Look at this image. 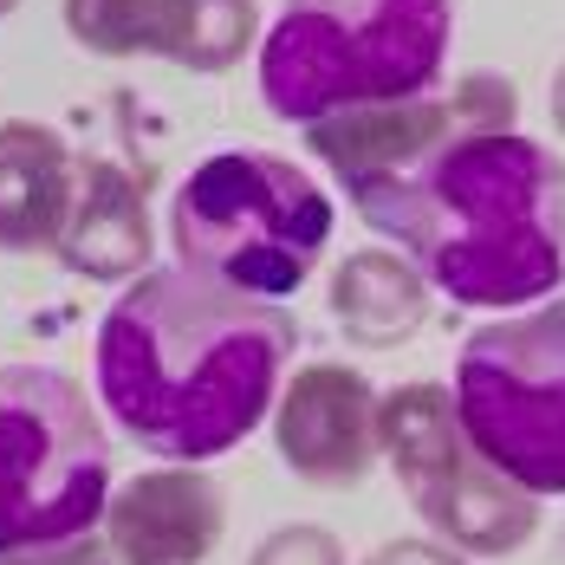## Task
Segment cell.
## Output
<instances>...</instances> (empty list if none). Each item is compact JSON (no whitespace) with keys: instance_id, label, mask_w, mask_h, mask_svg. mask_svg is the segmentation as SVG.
<instances>
[{"instance_id":"cell-1","label":"cell","mask_w":565,"mask_h":565,"mask_svg":"<svg viewBox=\"0 0 565 565\" xmlns=\"http://www.w3.org/2000/svg\"><path fill=\"white\" fill-rule=\"evenodd\" d=\"M292 319L195 267H157L117 292L98 326V396L143 455L215 461L247 443L292 358Z\"/></svg>"},{"instance_id":"cell-2","label":"cell","mask_w":565,"mask_h":565,"mask_svg":"<svg viewBox=\"0 0 565 565\" xmlns=\"http://www.w3.org/2000/svg\"><path fill=\"white\" fill-rule=\"evenodd\" d=\"M344 189L461 306L508 312L565 286V163L520 130H455L409 170Z\"/></svg>"},{"instance_id":"cell-3","label":"cell","mask_w":565,"mask_h":565,"mask_svg":"<svg viewBox=\"0 0 565 565\" xmlns=\"http://www.w3.org/2000/svg\"><path fill=\"white\" fill-rule=\"evenodd\" d=\"M449 0H286L260 46L267 111L319 124L358 105L429 98L449 58Z\"/></svg>"},{"instance_id":"cell-4","label":"cell","mask_w":565,"mask_h":565,"mask_svg":"<svg viewBox=\"0 0 565 565\" xmlns=\"http://www.w3.org/2000/svg\"><path fill=\"white\" fill-rule=\"evenodd\" d=\"M170 241L182 267L254 299H286L312 280L332 241V195L286 157L222 150L175 189Z\"/></svg>"},{"instance_id":"cell-5","label":"cell","mask_w":565,"mask_h":565,"mask_svg":"<svg viewBox=\"0 0 565 565\" xmlns=\"http://www.w3.org/2000/svg\"><path fill=\"white\" fill-rule=\"evenodd\" d=\"M111 501V443L53 364H0V553L85 540Z\"/></svg>"},{"instance_id":"cell-6","label":"cell","mask_w":565,"mask_h":565,"mask_svg":"<svg viewBox=\"0 0 565 565\" xmlns=\"http://www.w3.org/2000/svg\"><path fill=\"white\" fill-rule=\"evenodd\" d=\"M449 403L481 461L526 494H565V299L475 332Z\"/></svg>"},{"instance_id":"cell-7","label":"cell","mask_w":565,"mask_h":565,"mask_svg":"<svg viewBox=\"0 0 565 565\" xmlns=\"http://www.w3.org/2000/svg\"><path fill=\"white\" fill-rule=\"evenodd\" d=\"M377 443L391 455L409 508L423 513L449 546L501 559L540 526V494L508 481L494 461H481L455 423V403L436 384H403L377 403Z\"/></svg>"},{"instance_id":"cell-8","label":"cell","mask_w":565,"mask_h":565,"mask_svg":"<svg viewBox=\"0 0 565 565\" xmlns=\"http://www.w3.org/2000/svg\"><path fill=\"white\" fill-rule=\"evenodd\" d=\"M65 26L85 53H157L189 72H227L254 46V0H65Z\"/></svg>"},{"instance_id":"cell-9","label":"cell","mask_w":565,"mask_h":565,"mask_svg":"<svg viewBox=\"0 0 565 565\" xmlns=\"http://www.w3.org/2000/svg\"><path fill=\"white\" fill-rule=\"evenodd\" d=\"M274 436L292 475L319 481V488H351L371 475V461L384 455L377 443V396L358 371L344 364H312L280 391Z\"/></svg>"},{"instance_id":"cell-10","label":"cell","mask_w":565,"mask_h":565,"mask_svg":"<svg viewBox=\"0 0 565 565\" xmlns=\"http://www.w3.org/2000/svg\"><path fill=\"white\" fill-rule=\"evenodd\" d=\"M227 526L222 488L189 461L150 468L105 501V546L117 565H202Z\"/></svg>"},{"instance_id":"cell-11","label":"cell","mask_w":565,"mask_h":565,"mask_svg":"<svg viewBox=\"0 0 565 565\" xmlns=\"http://www.w3.org/2000/svg\"><path fill=\"white\" fill-rule=\"evenodd\" d=\"M58 260L85 280H130L143 274L150 260V209H143V189L137 175L111 163V157H92L72 170V209L58 227Z\"/></svg>"},{"instance_id":"cell-12","label":"cell","mask_w":565,"mask_h":565,"mask_svg":"<svg viewBox=\"0 0 565 565\" xmlns=\"http://www.w3.org/2000/svg\"><path fill=\"white\" fill-rule=\"evenodd\" d=\"M72 209V157L46 124L13 117L0 124V247L46 254Z\"/></svg>"},{"instance_id":"cell-13","label":"cell","mask_w":565,"mask_h":565,"mask_svg":"<svg viewBox=\"0 0 565 565\" xmlns=\"http://www.w3.org/2000/svg\"><path fill=\"white\" fill-rule=\"evenodd\" d=\"M443 137H455V111L436 98H396V105H358L306 124V143L332 163L339 182L351 175H391L429 157Z\"/></svg>"},{"instance_id":"cell-14","label":"cell","mask_w":565,"mask_h":565,"mask_svg":"<svg viewBox=\"0 0 565 565\" xmlns=\"http://www.w3.org/2000/svg\"><path fill=\"white\" fill-rule=\"evenodd\" d=\"M332 319L344 326L351 344L396 351L429 319V280L416 260H403L391 247H358L332 274Z\"/></svg>"},{"instance_id":"cell-15","label":"cell","mask_w":565,"mask_h":565,"mask_svg":"<svg viewBox=\"0 0 565 565\" xmlns=\"http://www.w3.org/2000/svg\"><path fill=\"white\" fill-rule=\"evenodd\" d=\"M455 130H513V92L508 78L494 72H475L461 92H455Z\"/></svg>"},{"instance_id":"cell-16","label":"cell","mask_w":565,"mask_h":565,"mask_svg":"<svg viewBox=\"0 0 565 565\" xmlns=\"http://www.w3.org/2000/svg\"><path fill=\"white\" fill-rule=\"evenodd\" d=\"M247 565H344V553L326 526H280Z\"/></svg>"},{"instance_id":"cell-17","label":"cell","mask_w":565,"mask_h":565,"mask_svg":"<svg viewBox=\"0 0 565 565\" xmlns=\"http://www.w3.org/2000/svg\"><path fill=\"white\" fill-rule=\"evenodd\" d=\"M371 565H461V559L443 553V546H429V540H391Z\"/></svg>"},{"instance_id":"cell-18","label":"cell","mask_w":565,"mask_h":565,"mask_svg":"<svg viewBox=\"0 0 565 565\" xmlns=\"http://www.w3.org/2000/svg\"><path fill=\"white\" fill-rule=\"evenodd\" d=\"M553 117H559V130H565V65H559V78H553Z\"/></svg>"},{"instance_id":"cell-19","label":"cell","mask_w":565,"mask_h":565,"mask_svg":"<svg viewBox=\"0 0 565 565\" xmlns=\"http://www.w3.org/2000/svg\"><path fill=\"white\" fill-rule=\"evenodd\" d=\"M13 7H20V0H0V13H13Z\"/></svg>"}]
</instances>
